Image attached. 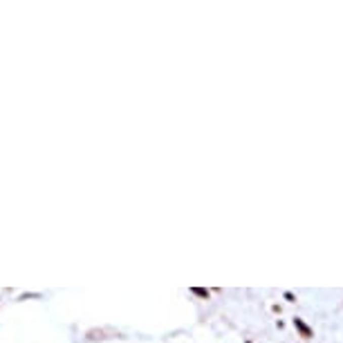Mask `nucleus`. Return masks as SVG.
<instances>
[{
  "label": "nucleus",
  "mask_w": 343,
  "mask_h": 343,
  "mask_svg": "<svg viewBox=\"0 0 343 343\" xmlns=\"http://www.w3.org/2000/svg\"><path fill=\"white\" fill-rule=\"evenodd\" d=\"M294 325L298 327V330H301V334H303L305 339H310V336H312V330H310V327L305 325V323H303V321H301V319H294Z\"/></svg>",
  "instance_id": "f257e3e1"
},
{
  "label": "nucleus",
  "mask_w": 343,
  "mask_h": 343,
  "mask_svg": "<svg viewBox=\"0 0 343 343\" xmlns=\"http://www.w3.org/2000/svg\"><path fill=\"white\" fill-rule=\"evenodd\" d=\"M193 292H195L197 296H209V292H206V289H193Z\"/></svg>",
  "instance_id": "f03ea898"
}]
</instances>
